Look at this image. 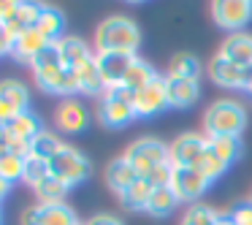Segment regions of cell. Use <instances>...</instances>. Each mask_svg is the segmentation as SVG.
Segmentation results:
<instances>
[{
  "label": "cell",
  "instance_id": "74e56055",
  "mask_svg": "<svg viewBox=\"0 0 252 225\" xmlns=\"http://www.w3.org/2000/svg\"><path fill=\"white\" fill-rule=\"evenodd\" d=\"M84 225H125V223H122L120 217H114V214H109V212H100V214H93Z\"/></svg>",
  "mask_w": 252,
  "mask_h": 225
},
{
  "label": "cell",
  "instance_id": "3957f363",
  "mask_svg": "<svg viewBox=\"0 0 252 225\" xmlns=\"http://www.w3.org/2000/svg\"><path fill=\"white\" fill-rule=\"evenodd\" d=\"M133 98L136 93L125 87V84H117V87H106L103 95L98 98V106H95V114H98V122L111 130L117 128H127L136 117V109H133Z\"/></svg>",
  "mask_w": 252,
  "mask_h": 225
},
{
  "label": "cell",
  "instance_id": "d590c367",
  "mask_svg": "<svg viewBox=\"0 0 252 225\" xmlns=\"http://www.w3.org/2000/svg\"><path fill=\"white\" fill-rule=\"evenodd\" d=\"M171 176H174V165L171 163H163V165H158V168H152L147 176H144V182H147L149 187H168L171 185Z\"/></svg>",
  "mask_w": 252,
  "mask_h": 225
},
{
  "label": "cell",
  "instance_id": "4fadbf2b",
  "mask_svg": "<svg viewBox=\"0 0 252 225\" xmlns=\"http://www.w3.org/2000/svg\"><path fill=\"white\" fill-rule=\"evenodd\" d=\"M209 76H212L214 84L225 90H244L247 87V76H250V68H241L236 63H230L228 57L217 55L209 60Z\"/></svg>",
  "mask_w": 252,
  "mask_h": 225
},
{
  "label": "cell",
  "instance_id": "5bb4252c",
  "mask_svg": "<svg viewBox=\"0 0 252 225\" xmlns=\"http://www.w3.org/2000/svg\"><path fill=\"white\" fill-rule=\"evenodd\" d=\"M136 117H155L168 109V95H165V76H158L149 87L138 90L133 98Z\"/></svg>",
  "mask_w": 252,
  "mask_h": 225
},
{
  "label": "cell",
  "instance_id": "277c9868",
  "mask_svg": "<svg viewBox=\"0 0 252 225\" xmlns=\"http://www.w3.org/2000/svg\"><path fill=\"white\" fill-rule=\"evenodd\" d=\"M49 171H52V176H57V179L65 182L68 187H73V185H82V182L90 179L93 165H90V160L84 152H79L76 147L65 144V147L49 160Z\"/></svg>",
  "mask_w": 252,
  "mask_h": 225
},
{
  "label": "cell",
  "instance_id": "44dd1931",
  "mask_svg": "<svg viewBox=\"0 0 252 225\" xmlns=\"http://www.w3.org/2000/svg\"><path fill=\"white\" fill-rule=\"evenodd\" d=\"M35 30H38L49 44H57V41L65 38V14H63L60 8L44 6V8H41V17H38Z\"/></svg>",
  "mask_w": 252,
  "mask_h": 225
},
{
  "label": "cell",
  "instance_id": "603a6c76",
  "mask_svg": "<svg viewBox=\"0 0 252 225\" xmlns=\"http://www.w3.org/2000/svg\"><path fill=\"white\" fill-rule=\"evenodd\" d=\"M160 73L155 71L152 65H149L147 60H141V57H133V63H130V68H127V73H125V87L130 90V93H138V90H144V87H149V84L158 79Z\"/></svg>",
  "mask_w": 252,
  "mask_h": 225
},
{
  "label": "cell",
  "instance_id": "e575fe53",
  "mask_svg": "<svg viewBox=\"0 0 252 225\" xmlns=\"http://www.w3.org/2000/svg\"><path fill=\"white\" fill-rule=\"evenodd\" d=\"M195 168L201 171V174L206 176L209 182H214V179H220V176L225 174V168H228V165H225L222 160H220L217 155H214L212 149L206 147V152L201 155V160H198V163H195Z\"/></svg>",
  "mask_w": 252,
  "mask_h": 225
},
{
  "label": "cell",
  "instance_id": "60d3db41",
  "mask_svg": "<svg viewBox=\"0 0 252 225\" xmlns=\"http://www.w3.org/2000/svg\"><path fill=\"white\" fill-rule=\"evenodd\" d=\"M8 190H11V182H6L3 176H0V201H3V198L8 195Z\"/></svg>",
  "mask_w": 252,
  "mask_h": 225
},
{
  "label": "cell",
  "instance_id": "30bf717a",
  "mask_svg": "<svg viewBox=\"0 0 252 225\" xmlns=\"http://www.w3.org/2000/svg\"><path fill=\"white\" fill-rule=\"evenodd\" d=\"M22 225H79V217L68 203H35L22 212Z\"/></svg>",
  "mask_w": 252,
  "mask_h": 225
},
{
  "label": "cell",
  "instance_id": "ab89813d",
  "mask_svg": "<svg viewBox=\"0 0 252 225\" xmlns=\"http://www.w3.org/2000/svg\"><path fill=\"white\" fill-rule=\"evenodd\" d=\"M11 52H14V35L6 28H0V57L11 55Z\"/></svg>",
  "mask_w": 252,
  "mask_h": 225
},
{
  "label": "cell",
  "instance_id": "d6a6232c",
  "mask_svg": "<svg viewBox=\"0 0 252 225\" xmlns=\"http://www.w3.org/2000/svg\"><path fill=\"white\" fill-rule=\"evenodd\" d=\"M217 220H220L217 209L206 206V203H192L185 212V217H182L179 225H217Z\"/></svg>",
  "mask_w": 252,
  "mask_h": 225
},
{
  "label": "cell",
  "instance_id": "8d00e7d4",
  "mask_svg": "<svg viewBox=\"0 0 252 225\" xmlns=\"http://www.w3.org/2000/svg\"><path fill=\"white\" fill-rule=\"evenodd\" d=\"M230 220L236 225H252V201H241L239 206H233Z\"/></svg>",
  "mask_w": 252,
  "mask_h": 225
},
{
  "label": "cell",
  "instance_id": "5b68a950",
  "mask_svg": "<svg viewBox=\"0 0 252 225\" xmlns=\"http://www.w3.org/2000/svg\"><path fill=\"white\" fill-rule=\"evenodd\" d=\"M122 158H125L127 163L138 171V176L144 179V176H147L152 168L168 163V144H163L160 138H152V136L136 138V141L125 149V155H122Z\"/></svg>",
  "mask_w": 252,
  "mask_h": 225
},
{
  "label": "cell",
  "instance_id": "7a4b0ae2",
  "mask_svg": "<svg viewBox=\"0 0 252 225\" xmlns=\"http://www.w3.org/2000/svg\"><path fill=\"white\" fill-rule=\"evenodd\" d=\"M247 128V109L233 98H220L203 111V133L209 138H239Z\"/></svg>",
  "mask_w": 252,
  "mask_h": 225
},
{
  "label": "cell",
  "instance_id": "4dcf8cb0",
  "mask_svg": "<svg viewBox=\"0 0 252 225\" xmlns=\"http://www.w3.org/2000/svg\"><path fill=\"white\" fill-rule=\"evenodd\" d=\"M165 76H174V79H198V76H201V63H198L192 55L182 52V55H176L174 60H171Z\"/></svg>",
  "mask_w": 252,
  "mask_h": 225
},
{
  "label": "cell",
  "instance_id": "2e32d148",
  "mask_svg": "<svg viewBox=\"0 0 252 225\" xmlns=\"http://www.w3.org/2000/svg\"><path fill=\"white\" fill-rule=\"evenodd\" d=\"M165 95H168L171 109H187V106H192L198 100V95H201V84H198V79L165 76Z\"/></svg>",
  "mask_w": 252,
  "mask_h": 225
},
{
  "label": "cell",
  "instance_id": "1f68e13d",
  "mask_svg": "<svg viewBox=\"0 0 252 225\" xmlns=\"http://www.w3.org/2000/svg\"><path fill=\"white\" fill-rule=\"evenodd\" d=\"M25 163H28V158H22V155L8 149V152L0 158V176L6 182H11V185L19 179H25Z\"/></svg>",
  "mask_w": 252,
  "mask_h": 225
},
{
  "label": "cell",
  "instance_id": "b9f144b4",
  "mask_svg": "<svg viewBox=\"0 0 252 225\" xmlns=\"http://www.w3.org/2000/svg\"><path fill=\"white\" fill-rule=\"evenodd\" d=\"M217 225H236V223L230 220V214H222V212H220V220H217Z\"/></svg>",
  "mask_w": 252,
  "mask_h": 225
},
{
  "label": "cell",
  "instance_id": "9a60e30c",
  "mask_svg": "<svg viewBox=\"0 0 252 225\" xmlns=\"http://www.w3.org/2000/svg\"><path fill=\"white\" fill-rule=\"evenodd\" d=\"M133 57L136 55H122V52H95V63H98V71L103 76L106 87H117V84L125 82V73L130 68Z\"/></svg>",
  "mask_w": 252,
  "mask_h": 225
},
{
  "label": "cell",
  "instance_id": "ac0fdd59",
  "mask_svg": "<svg viewBox=\"0 0 252 225\" xmlns=\"http://www.w3.org/2000/svg\"><path fill=\"white\" fill-rule=\"evenodd\" d=\"M220 55L228 57L230 63L241 68H252V35L250 33H230L225 35L222 46H220Z\"/></svg>",
  "mask_w": 252,
  "mask_h": 225
},
{
  "label": "cell",
  "instance_id": "4316f807",
  "mask_svg": "<svg viewBox=\"0 0 252 225\" xmlns=\"http://www.w3.org/2000/svg\"><path fill=\"white\" fill-rule=\"evenodd\" d=\"M65 147L63 144V138H57V133H52V130H41L38 136L30 141V155L33 158H41V160H46L49 163L52 158H55L60 149Z\"/></svg>",
  "mask_w": 252,
  "mask_h": 225
},
{
  "label": "cell",
  "instance_id": "836d02e7",
  "mask_svg": "<svg viewBox=\"0 0 252 225\" xmlns=\"http://www.w3.org/2000/svg\"><path fill=\"white\" fill-rule=\"evenodd\" d=\"M49 174H52V171H49V163H46V160L28 155V163H25V179H22V182H28V185L35 190V187H38Z\"/></svg>",
  "mask_w": 252,
  "mask_h": 225
},
{
  "label": "cell",
  "instance_id": "ffe728a7",
  "mask_svg": "<svg viewBox=\"0 0 252 225\" xmlns=\"http://www.w3.org/2000/svg\"><path fill=\"white\" fill-rule=\"evenodd\" d=\"M49 46L52 44L38 33V30H28V33H22V35L14 38V52H11V55L17 57L19 63H28V65H30V63H33L38 55H44Z\"/></svg>",
  "mask_w": 252,
  "mask_h": 225
},
{
  "label": "cell",
  "instance_id": "9c48e42d",
  "mask_svg": "<svg viewBox=\"0 0 252 225\" xmlns=\"http://www.w3.org/2000/svg\"><path fill=\"white\" fill-rule=\"evenodd\" d=\"M212 19L217 28L241 33L252 19V3L250 0H214L212 3Z\"/></svg>",
  "mask_w": 252,
  "mask_h": 225
},
{
  "label": "cell",
  "instance_id": "7bdbcfd3",
  "mask_svg": "<svg viewBox=\"0 0 252 225\" xmlns=\"http://www.w3.org/2000/svg\"><path fill=\"white\" fill-rule=\"evenodd\" d=\"M244 90L252 95V68H250V76H247V87H244Z\"/></svg>",
  "mask_w": 252,
  "mask_h": 225
},
{
  "label": "cell",
  "instance_id": "e0dca14e",
  "mask_svg": "<svg viewBox=\"0 0 252 225\" xmlns=\"http://www.w3.org/2000/svg\"><path fill=\"white\" fill-rule=\"evenodd\" d=\"M57 52H60V60L65 68H71V71H76V68H82L84 63H90L95 57L93 46L87 44L84 38H79V35H65L63 41H57Z\"/></svg>",
  "mask_w": 252,
  "mask_h": 225
},
{
  "label": "cell",
  "instance_id": "d4e9b609",
  "mask_svg": "<svg viewBox=\"0 0 252 225\" xmlns=\"http://www.w3.org/2000/svg\"><path fill=\"white\" fill-rule=\"evenodd\" d=\"M179 203L182 201H179V195L171 190V185L168 187H155L152 195H149V203H147V214H152V217H168Z\"/></svg>",
  "mask_w": 252,
  "mask_h": 225
},
{
  "label": "cell",
  "instance_id": "7c38bea8",
  "mask_svg": "<svg viewBox=\"0 0 252 225\" xmlns=\"http://www.w3.org/2000/svg\"><path fill=\"white\" fill-rule=\"evenodd\" d=\"M55 125L60 133L65 136H76V133H84L90 125V111L82 100L76 98H65L55 111Z\"/></svg>",
  "mask_w": 252,
  "mask_h": 225
},
{
  "label": "cell",
  "instance_id": "ee69618b",
  "mask_svg": "<svg viewBox=\"0 0 252 225\" xmlns=\"http://www.w3.org/2000/svg\"><path fill=\"white\" fill-rule=\"evenodd\" d=\"M0 141H6V125L0 122Z\"/></svg>",
  "mask_w": 252,
  "mask_h": 225
},
{
  "label": "cell",
  "instance_id": "8992f818",
  "mask_svg": "<svg viewBox=\"0 0 252 225\" xmlns=\"http://www.w3.org/2000/svg\"><path fill=\"white\" fill-rule=\"evenodd\" d=\"M30 71H33V79H35V87L46 95H60V84H63V76H65V65L60 60V52L57 46L52 44L44 55H38L33 63H30Z\"/></svg>",
  "mask_w": 252,
  "mask_h": 225
},
{
  "label": "cell",
  "instance_id": "52a82bcc",
  "mask_svg": "<svg viewBox=\"0 0 252 225\" xmlns=\"http://www.w3.org/2000/svg\"><path fill=\"white\" fill-rule=\"evenodd\" d=\"M209 138L203 133H182L168 144V163L174 168H195L201 155L206 152Z\"/></svg>",
  "mask_w": 252,
  "mask_h": 225
},
{
  "label": "cell",
  "instance_id": "ba28073f",
  "mask_svg": "<svg viewBox=\"0 0 252 225\" xmlns=\"http://www.w3.org/2000/svg\"><path fill=\"white\" fill-rule=\"evenodd\" d=\"M44 130L38 122V117L30 114V111H22V114H17L11 122H6V144L11 152L22 155V158H28L30 155V141H33L38 133Z\"/></svg>",
  "mask_w": 252,
  "mask_h": 225
},
{
  "label": "cell",
  "instance_id": "f546056e",
  "mask_svg": "<svg viewBox=\"0 0 252 225\" xmlns=\"http://www.w3.org/2000/svg\"><path fill=\"white\" fill-rule=\"evenodd\" d=\"M149 195H152V187H149L144 179H138L133 187H127V190L122 193L120 201H122V206L130 209V212H147Z\"/></svg>",
  "mask_w": 252,
  "mask_h": 225
},
{
  "label": "cell",
  "instance_id": "f35d334b",
  "mask_svg": "<svg viewBox=\"0 0 252 225\" xmlns=\"http://www.w3.org/2000/svg\"><path fill=\"white\" fill-rule=\"evenodd\" d=\"M17 8H19V3L17 0H0V22L6 25L8 19L17 14Z\"/></svg>",
  "mask_w": 252,
  "mask_h": 225
},
{
  "label": "cell",
  "instance_id": "83f0119b",
  "mask_svg": "<svg viewBox=\"0 0 252 225\" xmlns=\"http://www.w3.org/2000/svg\"><path fill=\"white\" fill-rule=\"evenodd\" d=\"M68 190H71V187H68L65 182H60L57 176H52V174H49L38 187H35L33 193H35V198H38L41 203H65Z\"/></svg>",
  "mask_w": 252,
  "mask_h": 225
},
{
  "label": "cell",
  "instance_id": "f1b7e54d",
  "mask_svg": "<svg viewBox=\"0 0 252 225\" xmlns=\"http://www.w3.org/2000/svg\"><path fill=\"white\" fill-rule=\"evenodd\" d=\"M209 149H212V152L217 155L225 165H230V163H236V160L241 158V149H244V147H241V138L220 136V138H209Z\"/></svg>",
  "mask_w": 252,
  "mask_h": 225
},
{
  "label": "cell",
  "instance_id": "8fae6325",
  "mask_svg": "<svg viewBox=\"0 0 252 225\" xmlns=\"http://www.w3.org/2000/svg\"><path fill=\"white\" fill-rule=\"evenodd\" d=\"M212 182L201 174L198 168H174V176H171V190L179 195L182 203H198L201 195L209 190Z\"/></svg>",
  "mask_w": 252,
  "mask_h": 225
},
{
  "label": "cell",
  "instance_id": "f6af8a7d",
  "mask_svg": "<svg viewBox=\"0 0 252 225\" xmlns=\"http://www.w3.org/2000/svg\"><path fill=\"white\" fill-rule=\"evenodd\" d=\"M0 225H3V209H0Z\"/></svg>",
  "mask_w": 252,
  "mask_h": 225
},
{
  "label": "cell",
  "instance_id": "7dc6e473",
  "mask_svg": "<svg viewBox=\"0 0 252 225\" xmlns=\"http://www.w3.org/2000/svg\"><path fill=\"white\" fill-rule=\"evenodd\" d=\"M250 201H252V198H250Z\"/></svg>",
  "mask_w": 252,
  "mask_h": 225
},
{
  "label": "cell",
  "instance_id": "6da1fadb",
  "mask_svg": "<svg viewBox=\"0 0 252 225\" xmlns=\"http://www.w3.org/2000/svg\"><path fill=\"white\" fill-rule=\"evenodd\" d=\"M141 44L138 25L130 17H106L95 30V52H122V55H136Z\"/></svg>",
  "mask_w": 252,
  "mask_h": 225
},
{
  "label": "cell",
  "instance_id": "bcb514c9",
  "mask_svg": "<svg viewBox=\"0 0 252 225\" xmlns=\"http://www.w3.org/2000/svg\"><path fill=\"white\" fill-rule=\"evenodd\" d=\"M0 28H3V22H0Z\"/></svg>",
  "mask_w": 252,
  "mask_h": 225
},
{
  "label": "cell",
  "instance_id": "484cf974",
  "mask_svg": "<svg viewBox=\"0 0 252 225\" xmlns=\"http://www.w3.org/2000/svg\"><path fill=\"white\" fill-rule=\"evenodd\" d=\"M0 98L6 100V103H11L14 109L22 114V111H30V90L25 87L19 79H6V82H0Z\"/></svg>",
  "mask_w": 252,
  "mask_h": 225
},
{
  "label": "cell",
  "instance_id": "cb8c5ba5",
  "mask_svg": "<svg viewBox=\"0 0 252 225\" xmlns=\"http://www.w3.org/2000/svg\"><path fill=\"white\" fill-rule=\"evenodd\" d=\"M76 76H79V93L82 95H95V98L103 95L106 84H103V76H100V71H98L95 57L90 63H84L82 68H76Z\"/></svg>",
  "mask_w": 252,
  "mask_h": 225
},
{
  "label": "cell",
  "instance_id": "d6986e66",
  "mask_svg": "<svg viewBox=\"0 0 252 225\" xmlns=\"http://www.w3.org/2000/svg\"><path fill=\"white\" fill-rule=\"evenodd\" d=\"M138 179H141L138 171L133 168L125 158H117L106 165V185H109V190H114L117 195H122V193H125L127 187H133Z\"/></svg>",
  "mask_w": 252,
  "mask_h": 225
},
{
  "label": "cell",
  "instance_id": "7402d4cb",
  "mask_svg": "<svg viewBox=\"0 0 252 225\" xmlns=\"http://www.w3.org/2000/svg\"><path fill=\"white\" fill-rule=\"evenodd\" d=\"M41 8H44V6H38V3H19L17 14H14V17L8 19L3 28H6L14 38H17V35H22V33H28V30H35L38 17H41Z\"/></svg>",
  "mask_w": 252,
  "mask_h": 225
}]
</instances>
